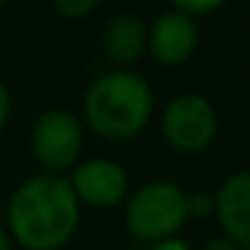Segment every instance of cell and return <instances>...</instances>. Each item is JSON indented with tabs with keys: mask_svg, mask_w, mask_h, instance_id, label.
Wrapping results in <instances>:
<instances>
[{
	"mask_svg": "<svg viewBox=\"0 0 250 250\" xmlns=\"http://www.w3.org/2000/svg\"><path fill=\"white\" fill-rule=\"evenodd\" d=\"M0 250H14V242H11V237H8L6 226H0Z\"/></svg>",
	"mask_w": 250,
	"mask_h": 250,
	"instance_id": "16",
	"label": "cell"
},
{
	"mask_svg": "<svg viewBox=\"0 0 250 250\" xmlns=\"http://www.w3.org/2000/svg\"><path fill=\"white\" fill-rule=\"evenodd\" d=\"M156 110L153 89L137 70H113L92 78L81 105L86 129L110 143H126L148 129Z\"/></svg>",
	"mask_w": 250,
	"mask_h": 250,
	"instance_id": "2",
	"label": "cell"
},
{
	"mask_svg": "<svg viewBox=\"0 0 250 250\" xmlns=\"http://www.w3.org/2000/svg\"><path fill=\"white\" fill-rule=\"evenodd\" d=\"M148 250H191V245L186 242V239H180V237H172V239H164V242L151 245Z\"/></svg>",
	"mask_w": 250,
	"mask_h": 250,
	"instance_id": "15",
	"label": "cell"
},
{
	"mask_svg": "<svg viewBox=\"0 0 250 250\" xmlns=\"http://www.w3.org/2000/svg\"><path fill=\"white\" fill-rule=\"evenodd\" d=\"M86 143V126L81 116L67 108H46L30 126V153L46 175L65 178L78 162Z\"/></svg>",
	"mask_w": 250,
	"mask_h": 250,
	"instance_id": "4",
	"label": "cell"
},
{
	"mask_svg": "<svg viewBox=\"0 0 250 250\" xmlns=\"http://www.w3.org/2000/svg\"><path fill=\"white\" fill-rule=\"evenodd\" d=\"M199 250H242L237 242H231L229 237H223V234H218V237H212V239H207L205 245H202Z\"/></svg>",
	"mask_w": 250,
	"mask_h": 250,
	"instance_id": "14",
	"label": "cell"
},
{
	"mask_svg": "<svg viewBox=\"0 0 250 250\" xmlns=\"http://www.w3.org/2000/svg\"><path fill=\"white\" fill-rule=\"evenodd\" d=\"M81 202L67 178L38 172L11 191L6 205V231L22 250H62L76 237Z\"/></svg>",
	"mask_w": 250,
	"mask_h": 250,
	"instance_id": "1",
	"label": "cell"
},
{
	"mask_svg": "<svg viewBox=\"0 0 250 250\" xmlns=\"http://www.w3.org/2000/svg\"><path fill=\"white\" fill-rule=\"evenodd\" d=\"M148 51V22L135 11H119L103 27V60L113 70H132Z\"/></svg>",
	"mask_w": 250,
	"mask_h": 250,
	"instance_id": "9",
	"label": "cell"
},
{
	"mask_svg": "<svg viewBox=\"0 0 250 250\" xmlns=\"http://www.w3.org/2000/svg\"><path fill=\"white\" fill-rule=\"evenodd\" d=\"M199 46V22L175 6L156 14L148 24V54L162 67H180Z\"/></svg>",
	"mask_w": 250,
	"mask_h": 250,
	"instance_id": "7",
	"label": "cell"
},
{
	"mask_svg": "<svg viewBox=\"0 0 250 250\" xmlns=\"http://www.w3.org/2000/svg\"><path fill=\"white\" fill-rule=\"evenodd\" d=\"M218 108L210 97L199 92H180L162 108L159 129L175 153L196 156L205 153L218 137Z\"/></svg>",
	"mask_w": 250,
	"mask_h": 250,
	"instance_id": "5",
	"label": "cell"
},
{
	"mask_svg": "<svg viewBox=\"0 0 250 250\" xmlns=\"http://www.w3.org/2000/svg\"><path fill=\"white\" fill-rule=\"evenodd\" d=\"M54 11L60 14L62 19L78 22V19H86V17H92L94 11H100V0H57Z\"/></svg>",
	"mask_w": 250,
	"mask_h": 250,
	"instance_id": "11",
	"label": "cell"
},
{
	"mask_svg": "<svg viewBox=\"0 0 250 250\" xmlns=\"http://www.w3.org/2000/svg\"><path fill=\"white\" fill-rule=\"evenodd\" d=\"M65 178L81 207L86 205L94 210H108L126 202L129 196V172L124 164L110 156L81 159Z\"/></svg>",
	"mask_w": 250,
	"mask_h": 250,
	"instance_id": "6",
	"label": "cell"
},
{
	"mask_svg": "<svg viewBox=\"0 0 250 250\" xmlns=\"http://www.w3.org/2000/svg\"><path fill=\"white\" fill-rule=\"evenodd\" d=\"M215 218L221 234L250 248V169L229 172L215 191Z\"/></svg>",
	"mask_w": 250,
	"mask_h": 250,
	"instance_id": "8",
	"label": "cell"
},
{
	"mask_svg": "<svg viewBox=\"0 0 250 250\" xmlns=\"http://www.w3.org/2000/svg\"><path fill=\"white\" fill-rule=\"evenodd\" d=\"M172 6L178 8V11L188 14L191 19L199 22V17H207V14L218 11L223 3H218V0H180V3H172Z\"/></svg>",
	"mask_w": 250,
	"mask_h": 250,
	"instance_id": "12",
	"label": "cell"
},
{
	"mask_svg": "<svg viewBox=\"0 0 250 250\" xmlns=\"http://www.w3.org/2000/svg\"><path fill=\"white\" fill-rule=\"evenodd\" d=\"M183 186L172 180H151L129 191L124 202V229L137 242L148 248L164 239H172L188 221Z\"/></svg>",
	"mask_w": 250,
	"mask_h": 250,
	"instance_id": "3",
	"label": "cell"
},
{
	"mask_svg": "<svg viewBox=\"0 0 250 250\" xmlns=\"http://www.w3.org/2000/svg\"><path fill=\"white\" fill-rule=\"evenodd\" d=\"M11 110H14V100H11V92H8L6 81L0 78V135L6 132L8 121H11Z\"/></svg>",
	"mask_w": 250,
	"mask_h": 250,
	"instance_id": "13",
	"label": "cell"
},
{
	"mask_svg": "<svg viewBox=\"0 0 250 250\" xmlns=\"http://www.w3.org/2000/svg\"><path fill=\"white\" fill-rule=\"evenodd\" d=\"M245 250H250V248H245Z\"/></svg>",
	"mask_w": 250,
	"mask_h": 250,
	"instance_id": "18",
	"label": "cell"
},
{
	"mask_svg": "<svg viewBox=\"0 0 250 250\" xmlns=\"http://www.w3.org/2000/svg\"><path fill=\"white\" fill-rule=\"evenodd\" d=\"M3 8H6V3H3V0H0V11H3Z\"/></svg>",
	"mask_w": 250,
	"mask_h": 250,
	"instance_id": "17",
	"label": "cell"
},
{
	"mask_svg": "<svg viewBox=\"0 0 250 250\" xmlns=\"http://www.w3.org/2000/svg\"><path fill=\"white\" fill-rule=\"evenodd\" d=\"M186 212L188 221H207L215 215V194L212 191H194L186 194Z\"/></svg>",
	"mask_w": 250,
	"mask_h": 250,
	"instance_id": "10",
	"label": "cell"
}]
</instances>
